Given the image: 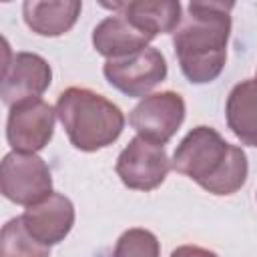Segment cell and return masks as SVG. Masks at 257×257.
Masks as SVG:
<instances>
[{"mask_svg": "<svg viewBox=\"0 0 257 257\" xmlns=\"http://www.w3.org/2000/svg\"><path fill=\"white\" fill-rule=\"evenodd\" d=\"M231 2H191L173 34V46L183 74L195 82L215 80L227 60L231 32Z\"/></svg>", "mask_w": 257, "mask_h": 257, "instance_id": "cell-1", "label": "cell"}, {"mask_svg": "<svg viewBox=\"0 0 257 257\" xmlns=\"http://www.w3.org/2000/svg\"><path fill=\"white\" fill-rule=\"evenodd\" d=\"M171 167L213 195H231L247 179V157L215 128L197 126L177 147Z\"/></svg>", "mask_w": 257, "mask_h": 257, "instance_id": "cell-2", "label": "cell"}, {"mask_svg": "<svg viewBox=\"0 0 257 257\" xmlns=\"http://www.w3.org/2000/svg\"><path fill=\"white\" fill-rule=\"evenodd\" d=\"M56 114L78 151H98L118 139L124 116L116 104L88 88L70 86L56 100Z\"/></svg>", "mask_w": 257, "mask_h": 257, "instance_id": "cell-3", "label": "cell"}, {"mask_svg": "<svg viewBox=\"0 0 257 257\" xmlns=\"http://www.w3.org/2000/svg\"><path fill=\"white\" fill-rule=\"evenodd\" d=\"M0 189L8 201L30 207L52 193L50 169L34 153L12 151L0 167Z\"/></svg>", "mask_w": 257, "mask_h": 257, "instance_id": "cell-4", "label": "cell"}, {"mask_svg": "<svg viewBox=\"0 0 257 257\" xmlns=\"http://www.w3.org/2000/svg\"><path fill=\"white\" fill-rule=\"evenodd\" d=\"M106 80L128 96H143L167 76V62L161 50L147 46L135 54L112 58L102 68Z\"/></svg>", "mask_w": 257, "mask_h": 257, "instance_id": "cell-5", "label": "cell"}, {"mask_svg": "<svg viewBox=\"0 0 257 257\" xmlns=\"http://www.w3.org/2000/svg\"><path fill=\"white\" fill-rule=\"evenodd\" d=\"M171 169V161L163 145L135 137L116 159V175L135 191L157 189Z\"/></svg>", "mask_w": 257, "mask_h": 257, "instance_id": "cell-6", "label": "cell"}, {"mask_svg": "<svg viewBox=\"0 0 257 257\" xmlns=\"http://www.w3.org/2000/svg\"><path fill=\"white\" fill-rule=\"evenodd\" d=\"M183 118H185L183 96L173 90H165L145 96L131 110L128 122L139 133V137L157 145H165L177 133Z\"/></svg>", "mask_w": 257, "mask_h": 257, "instance_id": "cell-7", "label": "cell"}, {"mask_svg": "<svg viewBox=\"0 0 257 257\" xmlns=\"http://www.w3.org/2000/svg\"><path fill=\"white\" fill-rule=\"evenodd\" d=\"M56 110L42 98H32L10 106L6 137L14 151L36 153L48 145L54 133Z\"/></svg>", "mask_w": 257, "mask_h": 257, "instance_id": "cell-8", "label": "cell"}, {"mask_svg": "<svg viewBox=\"0 0 257 257\" xmlns=\"http://www.w3.org/2000/svg\"><path fill=\"white\" fill-rule=\"evenodd\" d=\"M52 78L50 64L34 54V52H16L12 60H8L4 52L2 64V100L8 106H14L24 100L40 98V94L48 88Z\"/></svg>", "mask_w": 257, "mask_h": 257, "instance_id": "cell-9", "label": "cell"}, {"mask_svg": "<svg viewBox=\"0 0 257 257\" xmlns=\"http://www.w3.org/2000/svg\"><path fill=\"white\" fill-rule=\"evenodd\" d=\"M24 227L28 233L40 241L42 245L50 247L62 241L74 225V207L70 199L60 193H50L46 199L30 205L22 215Z\"/></svg>", "mask_w": 257, "mask_h": 257, "instance_id": "cell-10", "label": "cell"}, {"mask_svg": "<svg viewBox=\"0 0 257 257\" xmlns=\"http://www.w3.org/2000/svg\"><path fill=\"white\" fill-rule=\"evenodd\" d=\"M151 40H153V36L149 32L135 26L122 14L106 16L92 30V44H94L96 52L106 56L108 60L135 54V52L147 48Z\"/></svg>", "mask_w": 257, "mask_h": 257, "instance_id": "cell-11", "label": "cell"}, {"mask_svg": "<svg viewBox=\"0 0 257 257\" xmlns=\"http://www.w3.org/2000/svg\"><path fill=\"white\" fill-rule=\"evenodd\" d=\"M104 8H110L116 14H122L141 30L149 32L153 38L163 32H175L181 24V4L177 0H137V2H104Z\"/></svg>", "mask_w": 257, "mask_h": 257, "instance_id": "cell-12", "label": "cell"}, {"mask_svg": "<svg viewBox=\"0 0 257 257\" xmlns=\"http://www.w3.org/2000/svg\"><path fill=\"white\" fill-rule=\"evenodd\" d=\"M80 10L82 4L76 0H64V2L26 0L22 4V12L28 28L40 36H60L68 32L74 26Z\"/></svg>", "mask_w": 257, "mask_h": 257, "instance_id": "cell-13", "label": "cell"}, {"mask_svg": "<svg viewBox=\"0 0 257 257\" xmlns=\"http://www.w3.org/2000/svg\"><path fill=\"white\" fill-rule=\"evenodd\" d=\"M225 112L233 135L241 143L257 147V78H249L233 86Z\"/></svg>", "mask_w": 257, "mask_h": 257, "instance_id": "cell-14", "label": "cell"}, {"mask_svg": "<svg viewBox=\"0 0 257 257\" xmlns=\"http://www.w3.org/2000/svg\"><path fill=\"white\" fill-rule=\"evenodd\" d=\"M46 245L36 241L24 227L22 217L10 219L2 227L0 235V257H48Z\"/></svg>", "mask_w": 257, "mask_h": 257, "instance_id": "cell-15", "label": "cell"}, {"mask_svg": "<svg viewBox=\"0 0 257 257\" xmlns=\"http://www.w3.org/2000/svg\"><path fill=\"white\" fill-rule=\"evenodd\" d=\"M159 255H161V247L157 237L147 229L135 227L118 237L110 257H159Z\"/></svg>", "mask_w": 257, "mask_h": 257, "instance_id": "cell-16", "label": "cell"}, {"mask_svg": "<svg viewBox=\"0 0 257 257\" xmlns=\"http://www.w3.org/2000/svg\"><path fill=\"white\" fill-rule=\"evenodd\" d=\"M171 257H217L213 251L205 249V247H197V245H181L177 247Z\"/></svg>", "mask_w": 257, "mask_h": 257, "instance_id": "cell-17", "label": "cell"}]
</instances>
